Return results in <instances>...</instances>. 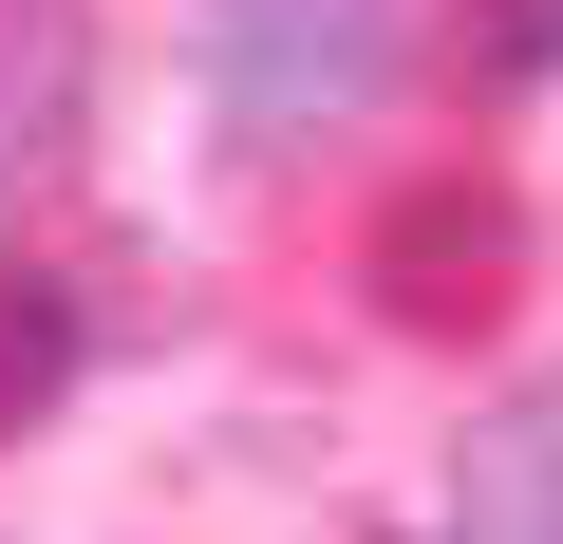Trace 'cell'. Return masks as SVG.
<instances>
[{
    "label": "cell",
    "instance_id": "obj_1",
    "mask_svg": "<svg viewBox=\"0 0 563 544\" xmlns=\"http://www.w3.org/2000/svg\"><path fill=\"white\" fill-rule=\"evenodd\" d=\"M376 76H395V0H225V132L244 151H282V132H339V113H376Z\"/></svg>",
    "mask_w": 563,
    "mask_h": 544
},
{
    "label": "cell",
    "instance_id": "obj_5",
    "mask_svg": "<svg viewBox=\"0 0 563 544\" xmlns=\"http://www.w3.org/2000/svg\"><path fill=\"white\" fill-rule=\"evenodd\" d=\"M76 357H95V338H76V282L0 263V451H20V432H38L57 395H76Z\"/></svg>",
    "mask_w": 563,
    "mask_h": 544
},
{
    "label": "cell",
    "instance_id": "obj_6",
    "mask_svg": "<svg viewBox=\"0 0 563 544\" xmlns=\"http://www.w3.org/2000/svg\"><path fill=\"white\" fill-rule=\"evenodd\" d=\"M488 57L507 76H563V0H488Z\"/></svg>",
    "mask_w": 563,
    "mask_h": 544
},
{
    "label": "cell",
    "instance_id": "obj_3",
    "mask_svg": "<svg viewBox=\"0 0 563 544\" xmlns=\"http://www.w3.org/2000/svg\"><path fill=\"white\" fill-rule=\"evenodd\" d=\"M451 525L470 544H563V376H526L451 432Z\"/></svg>",
    "mask_w": 563,
    "mask_h": 544
},
{
    "label": "cell",
    "instance_id": "obj_2",
    "mask_svg": "<svg viewBox=\"0 0 563 544\" xmlns=\"http://www.w3.org/2000/svg\"><path fill=\"white\" fill-rule=\"evenodd\" d=\"M507 282H526V207L507 188L432 169V188L376 207V320L395 338H470V320H507Z\"/></svg>",
    "mask_w": 563,
    "mask_h": 544
},
{
    "label": "cell",
    "instance_id": "obj_4",
    "mask_svg": "<svg viewBox=\"0 0 563 544\" xmlns=\"http://www.w3.org/2000/svg\"><path fill=\"white\" fill-rule=\"evenodd\" d=\"M76 0H0V169H57L76 151Z\"/></svg>",
    "mask_w": 563,
    "mask_h": 544
}]
</instances>
